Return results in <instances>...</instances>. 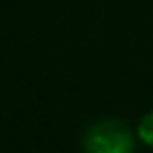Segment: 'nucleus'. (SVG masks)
Returning a JSON list of instances; mask_svg holds the SVG:
<instances>
[{
    "mask_svg": "<svg viewBox=\"0 0 153 153\" xmlns=\"http://www.w3.org/2000/svg\"><path fill=\"white\" fill-rule=\"evenodd\" d=\"M82 145L86 153H134L132 130L120 120L94 122L84 132Z\"/></svg>",
    "mask_w": 153,
    "mask_h": 153,
    "instance_id": "f257e3e1",
    "label": "nucleus"
},
{
    "mask_svg": "<svg viewBox=\"0 0 153 153\" xmlns=\"http://www.w3.org/2000/svg\"><path fill=\"white\" fill-rule=\"evenodd\" d=\"M138 138H140L145 145L153 147V111L147 113V115L138 122Z\"/></svg>",
    "mask_w": 153,
    "mask_h": 153,
    "instance_id": "f03ea898",
    "label": "nucleus"
}]
</instances>
